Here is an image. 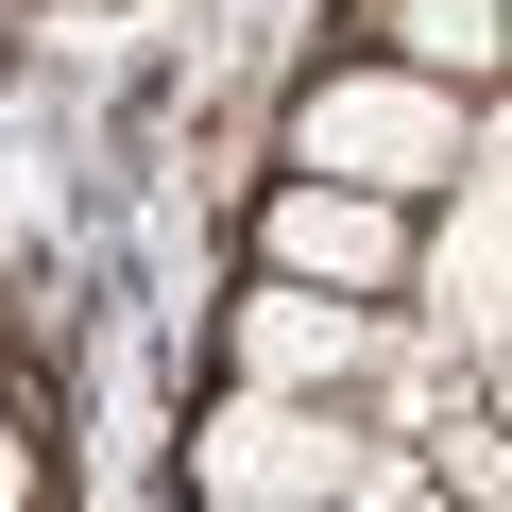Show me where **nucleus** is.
Returning <instances> with one entry per match:
<instances>
[{
	"instance_id": "nucleus-1",
	"label": "nucleus",
	"mask_w": 512,
	"mask_h": 512,
	"mask_svg": "<svg viewBox=\"0 0 512 512\" xmlns=\"http://www.w3.org/2000/svg\"><path fill=\"white\" fill-rule=\"evenodd\" d=\"M359 461H376V427H342V393H222L188 427L205 512H342Z\"/></svg>"
},
{
	"instance_id": "nucleus-2",
	"label": "nucleus",
	"mask_w": 512,
	"mask_h": 512,
	"mask_svg": "<svg viewBox=\"0 0 512 512\" xmlns=\"http://www.w3.org/2000/svg\"><path fill=\"white\" fill-rule=\"evenodd\" d=\"M291 154H308L325 188L410 205V188H444V171L478 154V120H461V86H427V69H342V86L291 103Z\"/></svg>"
},
{
	"instance_id": "nucleus-3",
	"label": "nucleus",
	"mask_w": 512,
	"mask_h": 512,
	"mask_svg": "<svg viewBox=\"0 0 512 512\" xmlns=\"http://www.w3.org/2000/svg\"><path fill=\"white\" fill-rule=\"evenodd\" d=\"M222 342H239V393H342V376H376L393 325H376L359 291H291V274H274V291H239Z\"/></svg>"
},
{
	"instance_id": "nucleus-4",
	"label": "nucleus",
	"mask_w": 512,
	"mask_h": 512,
	"mask_svg": "<svg viewBox=\"0 0 512 512\" xmlns=\"http://www.w3.org/2000/svg\"><path fill=\"white\" fill-rule=\"evenodd\" d=\"M274 274H291V291H393V274H410V222H393L376 188L291 171V188H274Z\"/></svg>"
},
{
	"instance_id": "nucleus-5",
	"label": "nucleus",
	"mask_w": 512,
	"mask_h": 512,
	"mask_svg": "<svg viewBox=\"0 0 512 512\" xmlns=\"http://www.w3.org/2000/svg\"><path fill=\"white\" fill-rule=\"evenodd\" d=\"M461 205H444V256H427V291H444V325H495V137L444 171Z\"/></svg>"
},
{
	"instance_id": "nucleus-6",
	"label": "nucleus",
	"mask_w": 512,
	"mask_h": 512,
	"mask_svg": "<svg viewBox=\"0 0 512 512\" xmlns=\"http://www.w3.org/2000/svg\"><path fill=\"white\" fill-rule=\"evenodd\" d=\"M376 18L410 35V69H427V86H444V69H461V86H495V0H376Z\"/></svg>"
},
{
	"instance_id": "nucleus-7",
	"label": "nucleus",
	"mask_w": 512,
	"mask_h": 512,
	"mask_svg": "<svg viewBox=\"0 0 512 512\" xmlns=\"http://www.w3.org/2000/svg\"><path fill=\"white\" fill-rule=\"evenodd\" d=\"M18 495H35V444H18V427H0V512H18Z\"/></svg>"
}]
</instances>
